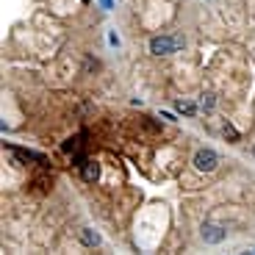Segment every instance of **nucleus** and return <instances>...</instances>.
I'll return each mask as SVG.
<instances>
[{
    "mask_svg": "<svg viewBox=\"0 0 255 255\" xmlns=\"http://www.w3.org/2000/svg\"><path fill=\"white\" fill-rule=\"evenodd\" d=\"M225 236H228V230L222 228V225H214V222H205L203 228H200V239H203L205 244H222Z\"/></svg>",
    "mask_w": 255,
    "mask_h": 255,
    "instance_id": "7ed1b4c3",
    "label": "nucleus"
},
{
    "mask_svg": "<svg viewBox=\"0 0 255 255\" xmlns=\"http://www.w3.org/2000/svg\"><path fill=\"white\" fill-rule=\"evenodd\" d=\"M191 164H194L197 172H214L219 166V155H217V150H211V147H200L197 153H194V158H191Z\"/></svg>",
    "mask_w": 255,
    "mask_h": 255,
    "instance_id": "f03ea898",
    "label": "nucleus"
},
{
    "mask_svg": "<svg viewBox=\"0 0 255 255\" xmlns=\"http://www.w3.org/2000/svg\"><path fill=\"white\" fill-rule=\"evenodd\" d=\"M78 236H81V242L86 244V247H100V233H97V230H92V228H81V233H78Z\"/></svg>",
    "mask_w": 255,
    "mask_h": 255,
    "instance_id": "423d86ee",
    "label": "nucleus"
},
{
    "mask_svg": "<svg viewBox=\"0 0 255 255\" xmlns=\"http://www.w3.org/2000/svg\"><path fill=\"white\" fill-rule=\"evenodd\" d=\"M100 8L103 11H111L114 8V0H100Z\"/></svg>",
    "mask_w": 255,
    "mask_h": 255,
    "instance_id": "f8f14e48",
    "label": "nucleus"
},
{
    "mask_svg": "<svg viewBox=\"0 0 255 255\" xmlns=\"http://www.w3.org/2000/svg\"><path fill=\"white\" fill-rule=\"evenodd\" d=\"M214 106H217V97L211 95V92L200 97V109H203V111H214Z\"/></svg>",
    "mask_w": 255,
    "mask_h": 255,
    "instance_id": "9b49d317",
    "label": "nucleus"
},
{
    "mask_svg": "<svg viewBox=\"0 0 255 255\" xmlns=\"http://www.w3.org/2000/svg\"><path fill=\"white\" fill-rule=\"evenodd\" d=\"M183 47V36H153L150 39V53L153 56H169Z\"/></svg>",
    "mask_w": 255,
    "mask_h": 255,
    "instance_id": "f257e3e1",
    "label": "nucleus"
},
{
    "mask_svg": "<svg viewBox=\"0 0 255 255\" xmlns=\"http://www.w3.org/2000/svg\"><path fill=\"white\" fill-rule=\"evenodd\" d=\"M109 42H111L114 47H120V36H117V33H109Z\"/></svg>",
    "mask_w": 255,
    "mask_h": 255,
    "instance_id": "4468645a",
    "label": "nucleus"
},
{
    "mask_svg": "<svg viewBox=\"0 0 255 255\" xmlns=\"http://www.w3.org/2000/svg\"><path fill=\"white\" fill-rule=\"evenodd\" d=\"M175 109H178V114H183V117H197V111H200L191 100H178L175 103Z\"/></svg>",
    "mask_w": 255,
    "mask_h": 255,
    "instance_id": "0eeeda50",
    "label": "nucleus"
},
{
    "mask_svg": "<svg viewBox=\"0 0 255 255\" xmlns=\"http://www.w3.org/2000/svg\"><path fill=\"white\" fill-rule=\"evenodd\" d=\"M6 150H11L17 161H25V164H28V161H33L36 166H50L47 155H42V153H33V150H25V147H11V144H6Z\"/></svg>",
    "mask_w": 255,
    "mask_h": 255,
    "instance_id": "20e7f679",
    "label": "nucleus"
},
{
    "mask_svg": "<svg viewBox=\"0 0 255 255\" xmlns=\"http://www.w3.org/2000/svg\"><path fill=\"white\" fill-rule=\"evenodd\" d=\"M250 253H255V247H253V250H250Z\"/></svg>",
    "mask_w": 255,
    "mask_h": 255,
    "instance_id": "f3484780",
    "label": "nucleus"
},
{
    "mask_svg": "<svg viewBox=\"0 0 255 255\" xmlns=\"http://www.w3.org/2000/svg\"><path fill=\"white\" fill-rule=\"evenodd\" d=\"M81 139H86V133H78V136H72V139H67L61 144V150H64V153H78V150H81V144H83Z\"/></svg>",
    "mask_w": 255,
    "mask_h": 255,
    "instance_id": "6e6552de",
    "label": "nucleus"
},
{
    "mask_svg": "<svg viewBox=\"0 0 255 255\" xmlns=\"http://www.w3.org/2000/svg\"><path fill=\"white\" fill-rule=\"evenodd\" d=\"M81 3H92V0H81Z\"/></svg>",
    "mask_w": 255,
    "mask_h": 255,
    "instance_id": "2eb2a0df",
    "label": "nucleus"
},
{
    "mask_svg": "<svg viewBox=\"0 0 255 255\" xmlns=\"http://www.w3.org/2000/svg\"><path fill=\"white\" fill-rule=\"evenodd\" d=\"M222 136L230 141V144H239V139H242V133H239V130L230 125V122H225V125H222Z\"/></svg>",
    "mask_w": 255,
    "mask_h": 255,
    "instance_id": "1a4fd4ad",
    "label": "nucleus"
},
{
    "mask_svg": "<svg viewBox=\"0 0 255 255\" xmlns=\"http://www.w3.org/2000/svg\"><path fill=\"white\" fill-rule=\"evenodd\" d=\"M33 191H36V194H47V191H50V178H33Z\"/></svg>",
    "mask_w": 255,
    "mask_h": 255,
    "instance_id": "9d476101",
    "label": "nucleus"
},
{
    "mask_svg": "<svg viewBox=\"0 0 255 255\" xmlns=\"http://www.w3.org/2000/svg\"><path fill=\"white\" fill-rule=\"evenodd\" d=\"M81 178L86 180V183H95V180L100 178V164H97V161H83V166H81Z\"/></svg>",
    "mask_w": 255,
    "mask_h": 255,
    "instance_id": "39448f33",
    "label": "nucleus"
},
{
    "mask_svg": "<svg viewBox=\"0 0 255 255\" xmlns=\"http://www.w3.org/2000/svg\"><path fill=\"white\" fill-rule=\"evenodd\" d=\"M253 155H255V144H253Z\"/></svg>",
    "mask_w": 255,
    "mask_h": 255,
    "instance_id": "dca6fc26",
    "label": "nucleus"
},
{
    "mask_svg": "<svg viewBox=\"0 0 255 255\" xmlns=\"http://www.w3.org/2000/svg\"><path fill=\"white\" fill-rule=\"evenodd\" d=\"M161 120H166V122H178V120H175V114H169V111H161Z\"/></svg>",
    "mask_w": 255,
    "mask_h": 255,
    "instance_id": "ddd939ff",
    "label": "nucleus"
}]
</instances>
